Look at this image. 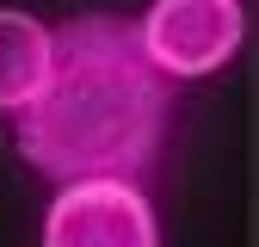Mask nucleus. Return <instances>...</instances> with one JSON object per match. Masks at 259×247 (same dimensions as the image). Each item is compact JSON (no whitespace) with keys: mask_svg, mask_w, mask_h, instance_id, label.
Wrapping results in <instances>:
<instances>
[{"mask_svg":"<svg viewBox=\"0 0 259 247\" xmlns=\"http://www.w3.org/2000/svg\"><path fill=\"white\" fill-rule=\"evenodd\" d=\"M56 56V25H44L25 7H0V117H19L31 93L44 87Z\"/></svg>","mask_w":259,"mask_h":247,"instance_id":"20e7f679","label":"nucleus"},{"mask_svg":"<svg viewBox=\"0 0 259 247\" xmlns=\"http://www.w3.org/2000/svg\"><path fill=\"white\" fill-rule=\"evenodd\" d=\"M136 44L173 87L179 80H210L235 62L247 37V0H148L130 19Z\"/></svg>","mask_w":259,"mask_h":247,"instance_id":"f03ea898","label":"nucleus"},{"mask_svg":"<svg viewBox=\"0 0 259 247\" xmlns=\"http://www.w3.org/2000/svg\"><path fill=\"white\" fill-rule=\"evenodd\" d=\"M173 130V80L136 44L130 13H74L56 25V56L31 105L13 117L19 161L50 185L142 179Z\"/></svg>","mask_w":259,"mask_h":247,"instance_id":"f257e3e1","label":"nucleus"},{"mask_svg":"<svg viewBox=\"0 0 259 247\" xmlns=\"http://www.w3.org/2000/svg\"><path fill=\"white\" fill-rule=\"evenodd\" d=\"M37 247H160V210L142 179H68L44 204Z\"/></svg>","mask_w":259,"mask_h":247,"instance_id":"7ed1b4c3","label":"nucleus"}]
</instances>
